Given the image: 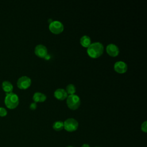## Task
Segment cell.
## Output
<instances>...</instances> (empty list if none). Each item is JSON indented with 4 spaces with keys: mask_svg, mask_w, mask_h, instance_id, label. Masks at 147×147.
<instances>
[{
    "mask_svg": "<svg viewBox=\"0 0 147 147\" xmlns=\"http://www.w3.org/2000/svg\"><path fill=\"white\" fill-rule=\"evenodd\" d=\"M37 107V104H36V102H32L30 103V109L32 110H34L36 109Z\"/></svg>",
    "mask_w": 147,
    "mask_h": 147,
    "instance_id": "ac0fdd59",
    "label": "cell"
},
{
    "mask_svg": "<svg viewBox=\"0 0 147 147\" xmlns=\"http://www.w3.org/2000/svg\"><path fill=\"white\" fill-rule=\"evenodd\" d=\"M141 130L145 133L147 132V122L145 121L142 124L141 126Z\"/></svg>",
    "mask_w": 147,
    "mask_h": 147,
    "instance_id": "2e32d148",
    "label": "cell"
},
{
    "mask_svg": "<svg viewBox=\"0 0 147 147\" xmlns=\"http://www.w3.org/2000/svg\"><path fill=\"white\" fill-rule=\"evenodd\" d=\"M80 42L83 47L88 48V46L91 44V40L88 36L84 35L81 37L80 39Z\"/></svg>",
    "mask_w": 147,
    "mask_h": 147,
    "instance_id": "4fadbf2b",
    "label": "cell"
},
{
    "mask_svg": "<svg viewBox=\"0 0 147 147\" xmlns=\"http://www.w3.org/2000/svg\"><path fill=\"white\" fill-rule=\"evenodd\" d=\"M106 49L107 53L111 56H117L119 53V49L118 46L113 43L108 44Z\"/></svg>",
    "mask_w": 147,
    "mask_h": 147,
    "instance_id": "9c48e42d",
    "label": "cell"
},
{
    "mask_svg": "<svg viewBox=\"0 0 147 147\" xmlns=\"http://www.w3.org/2000/svg\"><path fill=\"white\" fill-rule=\"evenodd\" d=\"M34 53L37 56L45 58V57L48 54L47 48L45 45L42 44L37 45L34 48Z\"/></svg>",
    "mask_w": 147,
    "mask_h": 147,
    "instance_id": "52a82bcc",
    "label": "cell"
},
{
    "mask_svg": "<svg viewBox=\"0 0 147 147\" xmlns=\"http://www.w3.org/2000/svg\"><path fill=\"white\" fill-rule=\"evenodd\" d=\"M49 29L51 32L55 34H59L64 30V25L59 21H53L49 25Z\"/></svg>",
    "mask_w": 147,
    "mask_h": 147,
    "instance_id": "5b68a950",
    "label": "cell"
},
{
    "mask_svg": "<svg viewBox=\"0 0 147 147\" xmlns=\"http://www.w3.org/2000/svg\"><path fill=\"white\" fill-rule=\"evenodd\" d=\"M66 92L67 94L71 95V94H74L75 92H76V87L74 84H69L66 87Z\"/></svg>",
    "mask_w": 147,
    "mask_h": 147,
    "instance_id": "9a60e30c",
    "label": "cell"
},
{
    "mask_svg": "<svg viewBox=\"0 0 147 147\" xmlns=\"http://www.w3.org/2000/svg\"><path fill=\"white\" fill-rule=\"evenodd\" d=\"M64 128L67 131L72 132L75 131L79 126L78 122L73 118H69L63 122Z\"/></svg>",
    "mask_w": 147,
    "mask_h": 147,
    "instance_id": "277c9868",
    "label": "cell"
},
{
    "mask_svg": "<svg viewBox=\"0 0 147 147\" xmlns=\"http://www.w3.org/2000/svg\"><path fill=\"white\" fill-rule=\"evenodd\" d=\"M114 69L116 72L119 74H123L127 71V65L126 63L123 61H118L114 63Z\"/></svg>",
    "mask_w": 147,
    "mask_h": 147,
    "instance_id": "ba28073f",
    "label": "cell"
},
{
    "mask_svg": "<svg viewBox=\"0 0 147 147\" xmlns=\"http://www.w3.org/2000/svg\"><path fill=\"white\" fill-rule=\"evenodd\" d=\"M17 84L18 88L21 89H26L30 86L31 79L27 76H22L18 78Z\"/></svg>",
    "mask_w": 147,
    "mask_h": 147,
    "instance_id": "8992f818",
    "label": "cell"
},
{
    "mask_svg": "<svg viewBox=\"0 0 147 147\" xmlns=\"http://www.w3.org/2000/svg\"><path fill=\"white\" fill-rule=\"evenodd\" d=\"M7 110L3 107H0V116L3 117L7 114Z\"/></svg>",
    "mask_w": 147,
    "mask_h": 147,
    "instance_id": "e0dca14e",
    "label": "cell"
},
{
    "mask_svg": "<svg viewBox=\"0 0 147 147\" xmlns=\"http://www.w3.org/2000/svg\"><path fill=\"white\" fill-rule=\"evenodd\" d=\"M81 147H90V145L87 144H83Z\"/></svg>",
    "mask_w": 147,
    "mask_h": 147,
    "instance_id": "d6986e66",
    "label": "cell"
},
{
    "mask_svg": "<svg viewBox=\"0 0 147 147\" xmlns=\"http://www.w3.org/2000/svg\"><path fill=\"white\" fill-rule=\"evenodd\" d=\"M67 104L69 109L75 110L80 105V99L78 95L75 94L69 95L67 97Z\"/></svg>",
    "mask_w": 147,
    "mask_h": 147,
    "instance_id": "3957f363",
    "label": "cell"
},
{
    "mask_svg": "<svg viewBox=\"0 0 147 147\" xmlns=\"http://www.w3.org/2000/svg\"><path fill=\"white\" fill-rule=\"evenodd\" d=\"M47 99V96L44 94L40 92H36L33 96V99L34 102H44Z\"/></svg>",
    "mask_w": 147,
    "mask_h": 147,
    "instance_id": "8fae6325",
    "label": "cell"
},
{
    "mask_svg": "<svg viewBox=\"0 0 147 147\" xmlns=\"http://www.w3.org/2000/svg\"><path fill=\"white\" fill-rule=\"evenodd\" d=\"M66 147H74L73 146H71V145H68V146H66Z\"/></svg>",
    "mask_w": 147,
    "mask_h": 147,
    "instance_id": "44dd1931",
    "label": "cell"
},
{
    "mask_svg": "<svg viewBox=\"0 0 147 147\" xmlns=\"http://www.w3.org/2000/svg\"><path fill=\"white\" fill-rule=\"evenodd\" d=\"M54 96L55 98L59 100H64L68 96L65 90L63 88H57L54 92Z\"/></svg>",
    "mask_w": 147,
    "mask_h": 147,
    "instance_id": "30bf717a",
    "label": "cell"
},
{
    "mask_svg": "<svg viewBox=\"0 0 147 147\" xmlns=\"http://www.w3.org/2000/svg\"><path fill=\"white\" fill-rule=\"evenodd\" d=\"M2 87L3 90L6 92V93H9L12 92L13 86L10 82L8 80H5L2 82Z\"/></svg>",
    "mask_w": 147,
    "mask_h": 147,
    "instance_id": "7c38bea8",
    "label": "cell"
},
{
    "mask_svg": "<svg viewBox=\"0 0 147 147\" xmlns=\"http://www.w3.org/2000/svg\"><path fill=\"white\" fill-rule=\"evenodd\" d=\"M104 47L100 42H92L87 48L88 55L92 58H97L102 55L103 52Z\"/></svg>",
    "mask_w": 147,
    "mask_h": 147,
    "instance_id": "6da1fadb",
    "label": "cell"
},
{
    "mask_svg": "<svg viewBox=\"0 0 147 147\" xmlns=\"http://www.w3.org/2000/svg\"><path fill=\"white\" fill-rule=\"evenodd\" d=\"M95 147H99V146H95Z\"/></svg>",
    "mask_w": 147,
    "mask_h": 147,
    "instance_id": "7402d4cb",
    "label": "cell"
},
{
    "mask_svg": "<svg viewBox=\"0 0 147 147\" xmlns=\"http://www.w3.org/2000/svg\"><path fill=\"white\" fill-rule=\"evenodd\" d=\"M5 103L6 106L9 109H14L16 107L19 103V98L16 94L13 92L6 93Z\"/></svg>",
    "mask_w": 147,
    "mask_h": 147,
    "instance_id": "7a4b0ae2",
    "label": "cell"
},
{
    "mask_svg": "<svg viewBox=\"0 0 147 147\" xmlns=\"http://www.w3.org/2000/svg\"><path fill=\"white\" fill-rule=\"evenodd\" d=\"M48 21L49 22V23H51V22H52L53 21L52 20V19H49V20H48Z\"/></svg>",
    "mask_w": 147,
    "mask_h": 147,
    "instance_id": "ffe728a7",
    "label": "cell"
},
{
    "mask_svg": "<svg viewBox=\"0 0 147 147\" xmlns=\"http://www.w3.org/2000/svg\"><path fill=\"white\" fill-rule=\"evenodd\" d=\"M53 129L56 131H60L64 128V123L61 121H56L53 123Z\"/></svg>",
    "mask_w": 147,
    "mask_h": 147,
    "instance_id": "5bb4252c",
    "label": "cell"
}]
</instances>
